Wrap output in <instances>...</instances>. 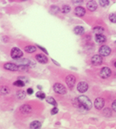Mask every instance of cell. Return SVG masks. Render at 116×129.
<instances>
[{
	"label": "cell",
	"instance_id": "cell-14",
	"mask_svg": "<svg viewBox=\"0 0 116 129\" xmlns=\"http://www.w3.org/2000/svg\"><path fill=\"white\" fill-rule=\"evenodd\" d=\"M86 8L91 12H94L97 8V3L96 1H89L86 4Z\"/></svg>",
	"mask_w": 116,
	"mask_h": 129
},
{
	"label": "cell",
	"instance_id": "cell-18",
	"mask_svg": "<svg viewBox=\"0 0 116 129\" xmlns=\"http://www.w3.org/2000/svg\"><path fill=\"white\" fill-rule=\"evenodd\" d=\"M96 41L99 43H103L106 42V37L102 34L96 35Z\"/></svg>",
	"mask_w": 116,
	"mask_h": 129
},
{
	"label": "cell",
	"instance_id": "cell-4",
	"mask_svg": "<svg viewBox=\"0 0 116 129\" xmlns=\"http://www.w3.org/2000/svg\"><path fill=\"white\" fill-rule=\"evenodd\" d=\"M76 79L74 75H68L66 78V83L67 84L68 88L70 89H72L74 86H75V84H76Z\"/></svg>",
	"mask_w": 116,
	"mask_h": 129
},
{
	"label": "cell",
	"instance_id": "cell-27",
	"mask_svg": "<svg viewBox=\"0 0 116 129\" xmlns=\"http://www.w3.org/2000/svg\"><path fill=\"white\" fill-rule=\"evenodd\" d=\"M71 11V7L69 5H63V7L61 8V12L63 13H68Z\"/></svg>",
	"mask_w": 116,
	"mask_h": 129
},
{
	"label": "cell",
	"instance_id": "cell-1",
	"mask_svg": "<svg viewBox=\"0 0 116 129\" xmlns=\"http://www.w3.org/2000/svg\"><path fill=\"white\" fill-rule=\"evenodd\" d=\"M77 99H78V101L80 102V104H81L83 109L90 110V108H92V103L90 101V99H89L87 96L81 95V96H79L78 98H77Z\"/></svg>",
	"mask_w": 116,
	"mask_h": 129
},
{
	"label": "cell",
	"instance_id": "cell-33",
	"mask_svg": "<svg viewBox=\"0 0 116 129\" xmlns=\"http://www.w3.org/2000/svg\"><path fill=\"white\" fill-rule=\"evenodd\" d=\"M57 113H58V108H56V107L53 108L51 110V113L53 114V115H54V114H56Z\"/></svg>",
	"mask_w": 116,
	"mask_h": 129
},
{
	"label": "cell",
	"instance_id": "cell-12",
	"mask_svg": "<svg viewBox=\"0 0 116 129\" xmlns=\"http://www.w3.org/2000/svg\"><path fill=\"white\" fill-rule=\"evenodd\" d=\"M75 14L77 17H83L85 14V9L81 6H77L75 8Z\"/></svg>",
	"mask_w": 116,
	"mask_h": 129
},
{
	"label": "cell",
	"instance_id": "cell-17",
	"mask_svg": "<svg viewBox=\"0 0 116 129\" xmlns=\"http://www.w3.org/2000/svg\"><path fill=\"white\" fill-rule=\"evenodd\" d=\"M74 32H75L76 35H82L85 32V28L82 26H76L74 28Z\"/></svg>",
	"mask_w": 116,
	"mask_h": 129
},
{
	"label": "cell",
	"instance_id": "cell-39",
	"mask_svg": "<svg viewBox=\"0 0 116 129\" xmlns=\"http://www.w3.org/2000/svg\"><path fill=\"white\" fill-rule=\"evenodd\" d=\"M114 67H115V68H116V61H115V62H114Z\"/></svg>",
	"mask_w": 116,
	"mask_h": 129
},
{
	"label": "cell",
	"instance_id": "cell-35",
	"mask_svg": "<svg viewBox=\"0 0 116 129\" xmlns=\"http://www.w3.org/2000/svg\"><path fill=\"white\" fill-rule=\"evenodd\" d=\"M27 93H28V94H32V93H33V89H32V88H28V89H27Z\"/></svg>",
	"mask_w": 116,
	"mask_h": 129
},
{
	"label": "cell",
	"instance_id": "cell-11",
	"mask_svg": "<svg viewBox=\"0 0 116 129\" xmlns=\"http://www.w3.org/2000/svg\"><path fill=\"white\" fill-rule=\"evenodd\" d=\"M36 60H37L39 63H41V64H47L48 62L47 57L45 55H42V54H38L36 55Z\"/></svg>",
	"mask_w": 116,
	"mask_h": 129
},
{
	"label": "cell",
	"instance_id": "cell-29",
	"mask_svg": "<svg viewBox=\"0 0 116 129\" xmlns=\"http://www.w3.org/2000/svg\"><path fill=\"white\" fill-rule=\"evenodd\" d=\"M99 4L101 7H106V6H108L109 4V0H100Z\"/></svg>",
	"mask_w": 116,
	"mask_h": 129
},
{
	"label": "cell",
	"instance_id": "cell-5",
	"mask_svg": "<svg viewBox=\"0 0 116 129\" xmlns=\"http://www.w3.org/2000/svg\"><path fill=\"white\" fill-rule=\"evenodd\" d=\"M111 53V49L109 48V46L104 45L102 46H100V48L99 50V55H100L101 56H108L109 55H110Z\"/></svg>",
	"mask_w": 116,
	"mask_h": 129
},
{
	"label": "cell",
	"instance_id": "cell-40",
	"mask_svg": "<svg viewBox=\"0 0 116 129\" xmlns=\"http://www.w3.org/2000/svg\"><path fill=\"white\" fill-rule=\"evenodd\" d=\"M115 43H116V42H115Z\"/></svg>",
	"mask_w": 116,
	"mask_h": 129
},
{
	"label": "cell",
	"instance_id": "cell-26",
	"mask_svg": "<svg viewBox=\"0 0 116 129\" xmlns=\"http://www.w3.org/2000/svg\"><path fill=\"white\" fill-rule=\"evenodd\" d=\"M13 85L17 86V87H23L25 85V83H24V81H22L21 80H17V81H15L13 83Z\"/></svg>",
	"mask_w": 116,
	"mask_h": 129
},
{
	"label": "cell",
	"instance_id": "cell-9",
	"mask_svg": "<svg viewBox=\"0 0 116 129\" xmlns=\"http://www.w3.org/2000/svg\"><path fill=\"white\" fill-rule=\"evenodd\" d=\"M88 88H89L88 84L85 81H81V82H80L78 84V85H77V90H78L80 93H85L88 90Z\"/></svg>",
	"mask_w": 116,
	"mask_h": 129
},
{
	"label": "cell",
	"instance_id": "cell-8",
	"mask_svg": "<svg viewBox=\"0 0 116 129\" xmlns=\"http://www.w3.org/2000/svg\"><path fill=\"white\" fill-rule=\"evenodd\" d=\"M104 106H105V99L103 98L99 97V98H97L96 100H95V108H96V109L98 110L102 109Z\"/></svg>",
	"mask_w": 116,
	"mask_h": 129
},
{
	"label": "cell",
	"instance_id": "cell-25",
	"mask_svg": "<svg viewBox=\"0 0 116 129\" xmlns=\"http://www.w3.org/2000/svg\"><path fill=\"white\" fill-rule=\"evenodd\" d=\"M1 94L2 95H6V94H8L10 92L9 89H8V87L7 86H2L1 87Z\"/></svg>",
	"mask_w": 116,
	"mask_h": 129
},
{
	"label": "cell",
	"instance_id": "cell-20",
	"mask_svg": "<svg viewBox=\"0 0 116 129\" xmlns=\"http://www.w3.org/2000/svg\"><path fill=\"white\" fill-rule=\"evenodd\" d=\"M104 31H105V29H104V27H100V26H98V27H96L93 28V32L95 34H96V35L102 34Z\"/></svg>",
	"mask_w": 116,
	"mask_h": 129
},
{
	"label": "cell",
	"instance_id": "cell-22",
	"mask_svg": "<svg viewBox=\"0 0 116 129\" xmlns=\"http://www.w3.org/2000/svg\"><path fill=\"white\" fill-rule=\"evenodd\" d=\"M46 101L48 103V104H52V105H54V106H56V104H57V103H56V101L55 100L54 98H52V97H47L46 98Z\"/></svg>",
	"mask_w": 116,
	"mask_h": 129
},
{
	"label": "cell",
	"instance_id": "cell-21",
	"mask_svg": "<svg viewBox=\"0 0 116 129\" xmlns=\"http://www.w3.org/2000/svg\"><path fill=\"white\" fill-rule=\"evenodd\" d=\"M103 115L105 117H111L112 115V111L110 108H105V109L103 110Z\"/></svg>",
	"mask_w": 116,
	"mask_h": 129
},
{
	"label": "cell",
	"instance_id": "cell-3",
	"mask_svg": "<svg viewBox=\"0 0 116 129\" xmlns=\"http://www.w3.org/2000/svg\"><path fill=\"white\" fill-rule=\"evenodd\" d=\"M53 89L56 93H60V94H66V89L62 84L56 83L53 85Z\"/></svg>",
	"mask_w": 116,
	"mask_h": 129
},
{
	"label": "cell",
	"instance_id": "cell-31",
	"mask_svg": "<svg viewBox=\"0 0 116 129\" xmlns=\"http://www.w3.org/2000/svg\"><path fill=\"white\" fill-rule=\"evenodd\" d=\"M19 70H20V71H28V66H19Z\"/></svg>",
	"mask_w": 116,
	"mask_h": 129
},
{
	"label": "cell",
	"instance_id": "cell-7",
	"mask_svg": "<svg viewBox=\"0 0 116 129\" xmlns=\"http://www.w3.org/2000/svg\"><path fill=\"white\" fill-rule=\"evenodd\" d=\"M91 63L96 66H100L103 63V57L100 55H94L91 57Z\"/></svg>",
	"mask_w": 116,
	"mask_h": 129
},
{
	"label": "cell",
	"instance_id": "cell-30",
	"mask_svg": "<svg viewBox=\"0 0 116 129\" xmlns=\"http://www.w3.org/2000/svg\"><path fill=\"white\" fill-rule=\"evenodd\" d=\"M36 96H37V98L41 99H44L46 98V94L43 92H37V93H36Z\"/></svg>",
	"mask_w": 116,
	"mask_h": 129
},
{
	"label": "cell",
	"instance_id": "cell-23",
	"mask_svg": "<svg viewBox=\"0 0 116 129\" xmlns=\"http://www.w3.org/2000/svg\"><path fill=\"white\" fill-rule=\"evenodd\" d=\"M50 12L52 13V14H54V15H56V13H58L59 12H60V8H59L56 5H53L51 7V9H50Z\"/></svg>",
	"mask_w": 116,
	"mask_h": 129
},
{
	"label": "cell",
	"instance_id": "cell-6",
	"mask_svg": "<svg viewBox=\"0 0 116 129\" xmlns=\"http://www.w3.org/2000/svg\"><path fill=\"white\" fill-rule=\"evenodd\" d=\"M112 71L109 67H103L100 71V76L103 79H107L111 75Z\"/></svg>",
	"mask_w": 116,
	"mask_h": 129
},
{
	"label": "cell",
	"instance_id": "cell-32",
	"mask_svg": "<svg viewBox=\"0 0 116 129\" xmlns=\"http://www.w3.org/2000/svg\"><path fill=\"white\" fill-rule=\"evenodd\" d=\"M36 46H37V48H39L40 50H41L42 51H44L46 53V55H48V52H47V51L46 50V48H44V47H42V46H41L40 45H36Z\"/></svg>",
	"mask_w": 116,
	"mask_h": 129
},
{
	"label": "cell",
	"instance_id": "cell-10",
	"mask_svg": "<svg viewBox=\"0 0 116 129\" xmlns=\"http://www.w3.org/2000/svg\"><path fill=\"white\" fill-rule=\"evenodd\" d=\"M4 69L10 70V71H18L19 70V66L13 63H6L4 64Z\"/></svg>",
	"mask_w": 116,
	"mask_h": 129
},
{
	"label": "cell",
	"instance_id": "cell-34",
	"mask_svg": "<svg viewBox=\"0 0 116 129\" xmlns=\"http://www.w3.org/2000/svg\"><path fill=\"white\" fill-rule=\"evenodd\" d=\"M111 108L114 111V112H116V99L112 103V106H111Z\"/></svg>",
	"mask_w": 116,
	"mask_h": 129
},
{
	"label": "cell",
	"instance_id": "cell-24",
	"mask_svg": "<svg viewBox=\"0 0 116 129\" xmlns=\"http://www.w3.org/2000/svg\"><path fill=\"white\" fill-rule=\"evenodd\" d=\"M25 97H26V94L23 90H19V91L17 92V98L18 99H24Z\"/></svg>",
	"mask_w": 116,
	"mask_h": 129
},
{
	"label": "cell",
	"instance_id": "cell-28",
	"mask_svg": "<svg viewBox=\"0 0 116 129\" xmlns=\"http://www.w3.org/2000/svg\"><path fill=\"white\" fill-rule=\"evenodd\" d=\"M109 21L113 23H116V13H111L110 15L109 16Z\"/></svg>",
	"mask_w": 116,
	"mask_h": 129
},
{
	"label": "cell",
	"instance_id": "cell-19",
	"mask_svg": "<svg viewBox=\"0 0 116 129\" xmlns=\"http://www.w3.org/2000/svg\"><path fill=\"white\" fill-rule=\"evenodd\" d=\"M25 51L27 52H28V53H33V52H35L36 51H37V46H25Z\"/></svg>",
	"mask_w": 116,
	"mask_h": 129
},
{
	"label": "cell",
	"instance_id": "cell-37",
	"mask_svg": "<svg viewBox=\"0 0 116 129\" xmlns=\"http://www.w3.org/2000/svg\"><path fill=\"white\" fill-rule=\"evenodd\" d=\"M72 2H73V4H77V3H78V4H81L83 1L82 0H80V1H72Z\"/></svg>",
	"mask_w": 116,
	"mask_h": 129
},
{
	"label": "cell",
	"instance_id": "cell-13",
	"mask_svg": "<svg viewBox=\"0 0 116 129\" xmlns=\"http://www.w3.org/2000/svg\"><path fill=\"white\" fill-rule=\"evenodd\" d=\"M20 111L22 113L28 114L32 112V107L29 104H23L20 107Z\"/></svg>",
	"mask_w": 116,
	"mask_h": 129
},
{
	"label": "cell",
	"instance_id": "cell-15",
	"mask_svg": "<svg viewBox=\"0 0 116 129\" xmlns=\"http://www.w3.org/2000/svg\"><path fill=\"white\" fill-rule=\"evenodd\" d=\"M17 63L20 66H32V62L30 60L28 59H19L17 60Z\"/></svg>",
	"mask_w": 116,
	"mask_h": 129
},
{
	"label": "cell",
	"instance_id": "cell-2",
	"mask_svg": "<svg viewBox=\"0 0 116 129\" xmlns=\"http://www.w3.org/2000/svg\"><path fill=\"white\" fill-rule=\"evenodd\" d=\"M22 55H23L22 51H21L19 48L14 47V48L12 49V51H11V57L13 58V59L16 60H19V59H21V58L22 57Z\"/></svg>",
	"mask_w": 116,
	"mask_h": 129
},
{
	"label": "cell",
	"instance_id": "cell-16",
	"mask_svg": "<svg viewBox=\"0 0 116 129\" xmlns=\"http://www.w3.org/2000/svg\"><path fill=\"white\" fill-rule=\"evenodd\" d=\"M41 127V122L35 120V121L32 122L30 124V128L31 129H40Z\"/></svg>",
	"mask_w": 116,
	"mask_h": 129
},
{
	"label": "cell",
	"instance_id": "cell-36",
	"mask_svg": "<svg viewBox=\"0 0 116 129\" xmlns=\"http://www.w3.org/2000/svg\"><path fill=\"white\" fill-rule=\"evenodd\" d=\"M52 62H53V63H54V64H56V66H60V64H59V63H57V62H56V61L55 60H53V59H52Z\"/></svg>",
	"mask_w": 116,
	"mask_h": 129
},
{
	"label": "cell",
	"instance_id": "cell-38",
	"mask_svg": "<svg viewBox=\"0 0 116 129\" xmlns=\"http://www.w3.org/2000/svg\"><path fill=\"white\" fill-rule=\"evenodd\" d=\"M37 88H38L39 89H42V87H41V85H37Z\"/></svg>",
	"mask_w": 116,
	"mask_h": 129
}]
</instances>
